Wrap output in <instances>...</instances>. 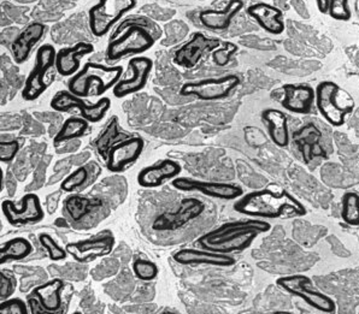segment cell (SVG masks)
I'll return each instance as SVG.
<instances>
[{"label":"cell","mask_w":359,"mask_h":314,"mask_svg":"<svg viewBox=\"0 0 359 314\" xmlns=\"http://www.w3.org/2000/svg\"><path fill=\"white\" fill-rule=\"evenodd\" d=\"M137 6V0H99L90 9V28L98 38L105 36L126 13Z\"/></svg>","instance_id":"5"},{"label":"cell","mask_w":359,"mask_h":314,"mask_svg":"<svg viewBox=\"0 0 359 314\" xmlns=\"http://www.w3.org/2000/svg\"><path fill=\"white\" fill-rule=\"evenodd\" d=\"M132 25H139V26L144 27V28L150 32L151 34L154 35V39H159L161 35H162V30H161L157 23H154L150 18L137 16V18H127V21H124L122 25L117 27V29L115 30V33L112 35V40L117 38V35L122 34L124 30L127 29L129 26H132Z\"/></svg>","instance_id":"32"},{"label":"cell","mask_w":359,"mask_h":314,"mask_svg":"<svg viewBox=\"0 0 359 314\" xmlns=\"http://www.w3.org/2000/svg\"><path fill=\"white\" fill-rule=\"evenodd\" d=\"M46 27L40 22L30 23L16 36L11 43L13 60L18 64L25 63L29 58L33 47L43 38Z\"/></svg>","instance_id":"21"},{"label":"cell","mask_w":359,"mask_h":314,"mask_svg":"<svg viewBox=\"0 0 359 314\" xmlns=\"http://www.w3.org/2000/svg\"><path fill=\"white\" fill-rule=\"evenodd\" d=\"M241 314H259V313H256V312H246V313H241Z\"/></svg>","instance_id":"43"},{"label":"cell","mask_w":359,"mask_h":314,"mask_svg":"<svg viewBox=\"0 0 359 314\" xmlns=\"http://www.w3.org/2000/svg\"><path fill=\"white\" fill-rule=\"evenodd\" d=\"M172 187L181 191H198L204 196L218 200H238L244 196V189L234 183L206 182L189 177H176Z\"/></svg>","instance_id":"11"},{"label":"cell","mask_w":359,"mask_h":314,"mask_svg":"<svg viewBox=\"0 0 359 314\" xmlns=\"http://www.w3.org/2000/svg\"><path fill=\"white\" fill-rule=\"evenodd\" d=\"M95 51V46L90 43H79L73 47L63 48L57 52V72L62 76H72L79 71L82 57Z\"/></svg>","instance_id":"23"},{"label":"cell","mask_w":359,"mask_h":314,"mask_svg":"<svg viewBox=\"0 0 359 314\" xmlns=\"http://www.w3.org/2000/svg\"><path fill=\"white\" fill-rule=\"evenodd\" d=\"M90 200L83 196H70L67 200V211H68L69 216L73 218L74 221H80L82 219V217L85 216L86 213H88L90 211Z\"/></svg>","instance_id":"33"},{"label":"cell","mask_w":359,"mask_h":314,"mask_svg":"<svg viewBox=\"0 0 359 314\" xmlns=\"http://www.w3.org/2000/svg\"><path fill=\"white\" fill-rule=\"evenodd\" d=\"M234 211L256 219H293L306 216V207L286 189L265 188L245 194L234 204Z\"/></svg>","instance_id":"1"},{"label":"cell","mask_w":359,"mask_h":314,"mask_svg":"<svg viewBox=\"0 0 359 314\" xmlns=\"http://www.w3.org/2000/svg\"><path fill=\"white\" fill-rule=\"evenodd\" d=\"M73 314H82L81 312H80V310H76V312H74Z\"/></svg>","instance_id":"44"},{"label":"cell","mask_w":359,"mask_h":314,"mask_svg":"<svg viewBox=\"0 0 359 314\" xmlns=\"http://www.w3.org/2000/svg\"><path fill=\"white\" fill-rule=\"evenodd\" d=\"M316 107L322 117L333 127L345 124L346 116L350 115L353 107H342L338 102L339 86L333 81H322L316 87Z\"/></svg>","instance_id":"10"},{"label":"cell","mask_w":359,"mask_h":314,"mask_svg":"<svg viewBox=\"0 0 359 314\" xmlns=\"http://www.w3.org/2000/svg\"><path fill=\"white\" fill-rule=\"evenodd\" d=\"M291 4L300 18H304V20L310 18L308 8H306V5H305L303 0H291Z\"/></svg>","instance_id":"40"},{"label":"cell","mask_w":359,"mask_h":314,"mask_svg":"<svg viewBox=\"0 0 359 314\" xmlns=\"http://www.w3.org/2000/svg\"><path fill=\"white\" fill-rule=\"evenodd\" d=\"M262 119L266 123L270 140L278 147H287L291 142V135L286 114L278 109H265L262 112Z\"/></svg>","instance_id":"25"},{"label":"cell","mask_w":359,"mask_h":314,"mask_svg":"<svg viewBox=\"0 0 359 314\" xmlns=\"http://www.w3.org/2000/svg\"><path fill=\"white\" fill-rule=\"evenodd\" d=\"M221 45L222 43L219 39L208 38L203 33H196L189 43H184L175 52L174 63L181 68H194L203 55L208 52H214Z\"/></svg>","instance_id":"14"},{"label":"cell","mask_w":359,"mask_h":314,"mask_svg":"<svg viewBox=\"0 0 359 314\" xmlns=\"http://www.w3.org/2000/svg\"><path fill=\"white\" fill-rule=\"evenodd\" d=\"M34 251L28 238H15L3 243L0 247V265L3 266L10 261H18L29 257Z\"/></svg>","instance_id":"27"},{"label":"cell","mask_w":359,"mask_h":314,"mask_svg":"<svg viewBox=\"0 0 359 314\" xmlns=\"http://www.w3.org/2000/svg\"><path fill=\"white\" fill-rule=\"evenodd\" d=\"M358 1H359V0H358Z\"/></svg>","instance_id":"47"},{"label":"cell","mask_w":359,"mask_h":314,"mask_svg":"<svg viewBox=\"0 0 359 314\" xmlns=\"http://www.w3.org/2000/svg\"><path fill=\"white\" fill-rule=\"evenodd\" d=\"M240 85V78L236 75H226V76L211 77L201 81L186 82L180 94L182 97L193 95L201 100H221L226 99L231 95L233 90Z\"/></svg>","instance_id":"8"},{"label":"cell","mask_w":359,"mask_h":314,"mask_svg":"<svg viewBox=\"0 0 359 314\" xmlns=\"http://www.w3.org/2000/svg\"><path fill=\"white\" fill-rule=\"evenodd\" d=\"M0 314H29L26 302L20 297H11L0 302Z\"/></svg>","instance_id":"37"},{"label":"cell","mask_w":359,"mask_h":314,"mask_svg":"<svg viewBox=\"0 0 359 314\" xmlns=\"http://www.w3.org/2000/svg\"><path fill=\"white\" fill-rule=\"evenodd\" d=\"M1 211L10 224H33L43 221L45 217L41 201L34 193H29L22 198L20 205L11 200H4L1 203Z\"/></svg>","instance_id":"12"},{"label":"cell","mask_w":359,"mask_h":314,"mask_svg":"<svg viewBox=\"0 0 359 314\" xmlns=\"http://www.w3.org/2000/svg\"><path fill=\"white\" fill-rule=\"evenodd\" d=\"M281 104L286 110L293 114L308 115L311 112L312 104L316 100V90L306 85L283 86Z\"/></svg>","instance_id":"18"},{"label":"cell","mask_w":359,"mask_h":314,"mask_svg":"<svg viewBox=\"0 0 359 314\" xmlns=\"http://www.w3.org/2000/svg\"><path fill=\"white\" fill-rule=\"evenodd\" d=\"M123 67H107L103 64L88 62L77 71L69 81V90L77 97H88L92 82H98L97 94L102 95L110 88H114L121 81Z\"/></svg>","instance_id":"3"},{"label":"cell","mask_w":359,"mask_h":314,"mask_svg":"<svg viewBox=\"0 0 359 314\" xmlns=\"http://www.w3.org/2000/svg\"><path fill=\"white\" fill-rule=\"evenodd\" d=\"M244 8L243 0H231L222 10H203L199 13L201 25L210 30H226Z\"/></svg>","instance_id":"24"},{"label":"cell","mask_w":359,"mask_h":314,"mask_svg":"<svg viewBox=\"0 0 359 314\" xmlns=\"http://www.w3.org/2000/svg\"><path fill=\"white\" fill-rule=\"evenodd\" d=\"M204 211V204L196 198L182 200L176 212L163 213L156 218L152 228L157 231H174L181 229L189 221L201 216Z\"/></svg>","instance_id":"15"},{"label":"cell","mask_w":359,"mask_h":314,"mask_svg":"<svg viewBox=\"0 0 359 314\" xmlns=\"http://www.w3.org/2000/svg\"><path fill=\"white\" fill-rule=\"evenodd\" d=\"M278 287L291 296L302 299L306 305L313 310L325 314H334L337 312V303L332 297L316 288L313 280L306 275H291L280 277L276 280Z\"/></svg>","instance_id":"4"},{"label":"cell","mask_w":359,"mask_h":314,"mask_svg":"<svg viewBox=\"0 0 359 314\" xmlns=\"http://www.w3.org/2000/svg\"><path fill=\"white\" fill-rule=\"evenodd\" d=\"M39 243L48 252V258L52 261H60L65 260L68 257V252L63 247H60L58 243L51 238L48 233H40L39 235Z\"/></svg>","instance_id":"34"},{"label":"cell","mask_w":359,"mask_h":314,"mask_svg":"<svg viewBox=\"0 0 359 314\" xmlns=\"http://www.w3.org/2000/svg\"><path fill=\"white\" fill-rule=\"evenodd\" d=\"M93 166H95V163H92V165L80 166L62 182L60 189L63 191H68V193L83 191L86 187H88L90 183L95 181V179H90V176L93 174V170H92Z\"/></svg>","instance_id":"29"},{"label":"cell","mask_w":359,"mask_h":314,"mask_svg":"<svg viewBox=\"0 0 359 314\" xmlns=\"http://www.w3.org/2000/svg\"><path fill=\"white\" fill-rule=\"evenodd\" d=\"M21 149V144L18 140L5 141L1 139L0 142V162H13Z\"/></svg>","instance_id":"38"},{"label":"cell","mask_w":359,"mask_h":314,"mask_svg":"<svg viewBox=\"0 0 359 314\" xmlns=\"http://www.w3.org/2000/svg\"><path fill=\"white\" fill-rule=\"evenodd\" d=\"M156 39L149 30L139 25H132L118 38L114 39L107 48V62L122 60L128 55H139L150 50Z\"/></svg>","instance_id":"6"},{"label":"cell","mask_w":359,"mask_h":314,"mask_svg":"<svg viewBox=\"0 0 359 314\" xmlns=\"http://www.w3.org/2000/svg\"><path fill=\"white\" fill-rule=\"evenodd\" d=\"M145 142L142 137H130L115 144L107 156V170L111 172H122L126 168L137 162L142 156Z\"/></svg>","instance_id":"17"},{"label":"cell","mask_w":359,"mask_h":314,"mask_svg":"<svg viewBox=\"0 0 359 314\" xmlns=\"http://www.w3.org/2000/svg\"><path fill=\"white\" fill-rule=\"evenodd\" d=\"M115 247V238L110 231L103 233L83 241H76L67 245L65 250L70 257L79 263H90L100 257L110 254Z\"/></svg>","instance_id":"13"},{"label":"cell","mask_w":359,"mask_h":314,"mask_svg":"<svg viewBox=\"0 0 359 314\" xmlns=\"http://www.w3.org/2000/svg\"><path fill=\"white\" fill-rule=\"evenodd\" d=\"M111 107V100L109 98L99 99V102L92 104L72 93L70 90H60L53 97L51 107L58 112H67L72 109H79L81 112L82 118L90 123H98L109 109Z\"/></svg>","instance_id":"9"},{"label":"cell","mask_w":359,"mask_h":314,"mask_svg":"<svg viewBox=\"0 0 359 314\" xmlns=\"http://www.w3.org/2000/svg\"><path fill=\"white\" fill-rule=\"evenodd\" d=\"M57 51L52 45H43L36 52L34 69L27 77L26 85L22 90V97L27 102H33L48 90L51 80H48V72L56 67Z\"/></svg>","instance_id":"7"},{"label":"cell","mask_w":359,"mask_h":314,"mask_svg":"<svg viewBox=\"0 0 359 314\" xmlns=\"http://www.w3.org/2000/svg\"><path fill=\"white\" fill-rule=\"evenodd\" d=\"M271 314H293L292 312H290V310H275V312H273Z\"/></svg>","instance_id":"41"},{"label":"cell","mask_w":359,"mask_h":314,"mask_svg":"<svg viewBox=\"0 0 359 314\" xmlns=\"http://www.w3.org/2000/svg\"><path fill=\"white\" fill-rule=\"evenodd\" d=\"M133 271L137 280L150 282L157 278L159 270L157 265L150 260L137 259L133 265Z\"/></svg>","instance_id":"35"},{"label":"cell","mask_w":359,"mask_h":314,"mask_svg":"<svg viewBox=\"0 0 359 314\" xmlns=\"http://www.w3.org/2000/svg\"><path fill=\"white\" fill-rule=\"evenodd\" d=\"M129 68L132 70V77L121 80L117 85L112 88L116 98H124L130 94L137 93L145 87L149 81L154 62L147 57H137L129 60Z\"/></svg>","instance_id":"16"},{"label":"cell","mask_w":359,"mask_h":314,"mask_svg":"<svg viewBox=\"0 0 359 314\" xmlns=\"http://www.w3.org/2000/svg\"><path fill=\"white\" fill-rule=\"evenodd\" d=\"M65 289V282L60 278L48 280L39 285L33 290V296L38 300L39 306L48 313H57L62 308V292Z\"/></svg>","instance_id":"26"},{"label":"cell","mask_w":359,"mask_h":314,"mask_svg":"<svg viewBox=\"0 0 359 314\" xmlns=\"http://www.w3.org/2000/svg\"><path fill=\"white\" fill-rule=\"evenodd\" d=\"M238 51V45L231 41L222 43V46L216 48L212 52V60L218 67H224L231 62V55Z\"/></svg>","instance_id":"36"},{"label":"cell","mask_w":359,"mask_h":314,"mask_svg":"<svg viewBox=\"0 0 359 314\" xmlns=\"http://www.w3.org/2000/svg\"><path fill=\"white\" fill-rule=\"evenodd\" d=\"M174 260L181 265H209L216 268H231L236 263V258L231 254L194 248H186L176 252Z\"/></svg>","instance_id":"19"},{"label":"cell","mask_w":359,"mask_h":314,"mask_svg":"<svg viewBox=\"0 0 359 314\" xmlns=\"http://www.w3.org/2000/svg\"><path fill=\"white\" fill-rule=\"evenodd\" d=\"M163 314H174V313H168V312H167V313H163Z\"/></svg>","instance_id":"45"},{"label":"cell","mask_w":359,"mask_h":314,"mask_svg":"<svg viewBox=\"0 0 359 314\" xmlns=\"http://www.w3.org/2000/svg\"><path fill=\"white\" fill-rule=\"evenodd\" d=\"M270 230L271 224L264 219L251 218L229 221L203 235L198 240V245L206 251L231 254L248 250L261 233H268Z\"/></svg>","instance_id":"2"},{"label":"cell","mask_w":359,"mask_h":314,"mask_svg":"<svg viewBox=\"0 0 359 314\" xmlns=\"http://www.w3.org/2000/svg\"><path fill=\"white\" fill-rule=\"evenodd\" d=\"M248 13L269 34L280 35L285 32L283 11L276 6L266 3H257L248 8Z\"/></svg>","instance_id":"22"},{"label":"cell","mask_w":359,"mask_h":314,"mask_svg":"<svg viewBox=\"0 0 359 314\" xmlns=\"http://www.w3.org/2000/svg\"><path fill=\"white\" fill-rule=\"evenodd\" d=\"M90 122L86 121L85 118L80 117H72L65 121V124L60 128V132H57V135L53 139V146L58 147L65 142L75 140L81 136L85 135L86 132L90 128Z\"/></svg>","instance_id":"28"},{"label":"cell","mask_w":359,"mask_h":314,"mask_svg":"<svg viewBox=\"0 0 359 314\" xmlns=\"http://www.w3.org/2000/svg\"><path fill=\"white\" fill-rule=\"evenodd\" d=\"M181 174V165L175 161L165 159L159 164L144 168L137 175V183L144 188L162 186L168 179H174Z\"/></svg>","instance_id":"20"},{"label":"cell","mask_w":359,"mask_h":314,"mask_svg":"<svg viewBox=\"0 0 359 314\" xmlns=\"http://www.w3.org/2000/svg\"><path fill=\"white\" fill-rule=\"evenodd\" d=\"M341 219L350 226H359V194L347 191L341 198Z\"/></svg>","instance_id":"30"},{"label":"cell","mask_w":359,"mask_h":314,"mask_svg":"<svg viewBox=\"0 0 359 314\" xmlns=\"http://www.w3.org/2000/svg\"><path fill=\"white\" fill-rule=\"evenodd\" d=\"M0 174H1V191H3V188H4V172H3V169L0 171Z\"/></svg>","instance_id":"42"},{"label":"cell","mask_w":359,"mask_h":314,"mask_svg":"<svg viewBox=\"0 0 359 314\" xmlns=\"http://www.w3.org/2000/svg\"><path fill=\"white\" fill-rule=\"evenodd\" d=\"M320 13H327L330 18L338 21H348L351 10L348 0H316Z\"/></svg>","instance_id":"31"},{"label":"cell","mask_w":359,"mask_h":314,"mask_svg":"<svg viewBox=\"0 0 359 314\" xmlns=\"http://www.w3.org/2000/svg\"><path fill=\"white\" fill-rule=\"evenodd\" d=\"M16 289V280L6 272H0V300L6 301L11 299V295Z\"/></svg>","instance_id":"39"},{"label":"cell","mask_w":359,"mask_h":314,"mask_svg":"<svg viewBox=\"0 0 359 314\" xmlns=\"http://www.w3.org/2000/svg\"><path fill=\"white\" fill-rule=\"evenodd\" d=\"M199 1H203V0H199Z\"/></svg>","instance_id":"46"}]
</instances>
